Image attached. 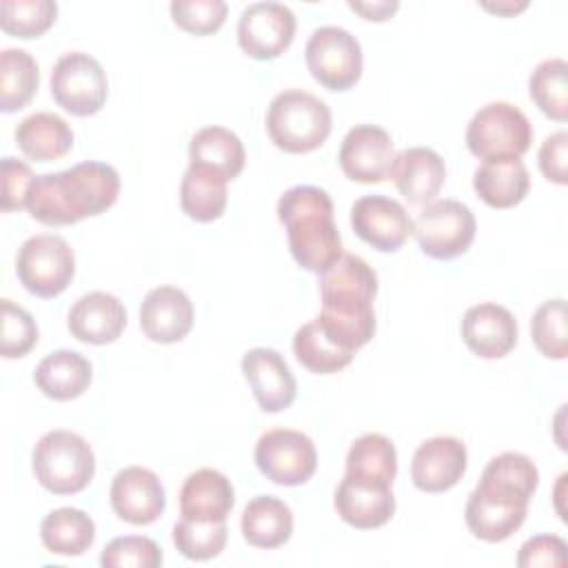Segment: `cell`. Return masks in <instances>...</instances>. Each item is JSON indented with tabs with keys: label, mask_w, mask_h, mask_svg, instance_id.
I'll return each mask as SVG.
<instances>
[{
	"label": "cell",
	"mask_w": 568,
	"mask_h": 568,
	"mask_svg": "<svg viewBox=\"0 0 568 568\" xmlns=\"http://www.w3.org/2000/svg\"><path fill=\"white\" fill-rule=\"evenodd\" d=\"M539 486V470L521 453L493 457L466 501L468 530L488 544L506 541L526 521L528 501Z\"/></svg>",
	"instance_id": "obj_1"
},
{
	"label": "cell",
	"mask_w": 568,
	"mask_h": 568,
	"mask_svg": "<svg viewBox=\"0 0 568 568\" xmlns=\"http://www.w3.org/2000/svg\"><path fill=\"white\" fill-rule=\"evenodd\" d=\"M375 268L364 257L344 253L333 266L320 273L322 311L315 322L342 348L357 353L375 335Z\"/></svg>",
	"instance_id": "obj_2"
},
{
	"label": "cell",
	"mask_w": 568,
	"mask_h": 568,
	"mask_svg": "<svg viewBox=\"0 0 568 568\" xmlns=\"http://www.w3.org/2000/svg\"><path fill=\"white\" fill-rule=\"evenodd\" d=\"M120 193L118 171L98 160L80 162L67 171L38 175L27 211L47 226H69L111 209Z\"/></svg>",
	"instance_id": "obj_3"
},
{
	"label": "cell",
	"mask_w": 568,
	"mask_h": 568,
	"mask_svg": "<svg viewBox=\"0 0 568 568\" xmlns=\"http://www.w3.org/2000/svg\"><path fill=\"white\" fill-rule=\"evenodd\" d=\"M277 220L286 229L288 251L302 268L320 275L344 255L333 200L324 189L291 186L277 200Z\"/></svg>",
	"instance_id": "obj_4"
},
{
	"label": "cell",
	"mask_w": 568,
	"mask_h": 568,
	"mask_svg": "<svg viewBox=\"0 0 568 568\" xmlns=\"http://www.w3.org/2000/svg\"><path fill=\"white\" fill-rule=\"evenodd\" d=\"M333 115L324 100L302 89H284L266 111L271 142L286 153H308L320 149L331 135Z\"/></svg>",
	"instance_id": "obj_5"
},
{
	"label": "cell",
	"mask_w": 568,
	"mask_h": 568,
	"mask_svg": "<svg viewBox=\"0 0 568 568\" xmlns=\"http://www.w3.org/2000/svg\"><path fill=\"white\" fill-rule=\"evenodd\" d=\"M31 466L38 484L49 493L75 495L91 484L95 455L82 435L55 428L44 433L33 446Z\"/></svg>",
	"instance_id": "obj_6"
},
{
	"label": "cell",
	"mask_w": 568,
	"mask_h": 568,
	"mask_svg": "<svg viewBox=\"0 0 568 568\" xmlns=\"http://www.w3.org/2000/svg\"><path fill=\"white\" fill-rule=\"evenodd\" d=\"M532 142V126L521 109L510 102L481 106L466 126V146L479 160L521 158Z\"/></svg>",
	"instance_id": "obj_7"
},
{
	"label": "cell",
	"mask_w": 568,
	"mask_h": 568,
	"mask_svg": "<svg viewBox=\"0 0 568 568\" xmlns=\"http://www.w3.org/2000/svg\"><path fill=\"white\" fill-rule=\"evenodd\" d=\"M16 275L29 293L44 300L58 297L75 275L73 248L53 233L31 235L18 248Z\"/></svg>",
	"instance_id": "obj_8"
},
{
	"label": "cell",
	"mask_w": 568,
	"mask_h": 568,
	"mask_svg": "<svg viewBox=\"0 0 568 568\" xmlns=\"http://www.w3.org/2000/svg\"><path fill=\"white\" fill-rule=\"evenodd\" d=\"M477 222L473 211L457 200H433L413 220V235L424 255L453 260L464 255L475 240Z\"/></svg>",
	"instance_id": "obj_9"
},
{
	"label": "cell",
	"mask_w": 568,
	"mask_h": 568,
	"mask_svg": "<svg viewBox=\"0 0 568 568\" xmlns=\"http://www.w3.org/2000/svg\"><path fill=\"white\" fill-rule=\"evenodd\" d=\"M311 75L331 91H346L362 78V44L342 27H320L311 33L304 49Z\"/></svg>",
	"instance_id": "obj_10"
},
{
	"label": "cell",
	"mask_w": 568,
	"mask_h": 568,
	"mask_svg": "<svg viewBox=\"0 0 568 568\" xmlns=\"http://www.w3.org/2000/svg\"><path fill=\"white\" fill-rule=\"evenodd\" d=\"M51 95L71 115L87 118L104 106L109 80L93 55L71 51L60 55L51 69Z\"/></svg>",
	"instance_id": "obj_11"
},
{
	"label": "cell",
	"mask_w": 568,
	"mask_h": 568,
	"mask_svg": "<svg viewBox=\"0 0 568 568\" xmlns=\"http://www.w3.org/2000/svg\"><path fill=\"white\" fill-rule=\"evenodd\" d=\"M255 466L280 486H302L317 468V450L308 435L293 428H273L255 444Z\"/></svg>",
	"instance_id": "obj_12"
},
{
	"label": "cell",
	"mask_w": 568,
	"mask_h": 568,
	"mask_svg": "<svg viewBox=\"0 0 568 568\" xmlns=\"http://www.w3.org/2000/svg\"><path fill=\"white\" fill-rule=\"evenodd\" d=\"M295 13L282 2H253L237 20L240 49L255 60L280 58L295 38Z\"/></svg>",
	"instance_id": "obj_13"
},
{
	"label": "cell",
	"mask_w": 568,
	"mask_h": 568,
	"mask_svg": "<svg viewBox=\"0 0 568 568\" xmlns=\"http://www.w3.org/2000/svg\"><path fill=\"white\" fill-rule=\"evenodd\" d=\"M355 235L382 253L399 251L413 235V220L406 209L386 195H364L351 206Z\"/></svg>",
	"instance_id": "obj_14"
},
{
	"label": "cell",
	"mask_w": 568,
	"mask_h": 568,
	"mask_svg": "<svg viewBox=\"0 0 568 568\" xmlns=\"http://www.w3.org/2000/svg\"><path fill=\"white\" fill-rule=\"evenodd\" d=\"M337 160L348 180L379 184L390 175L395 160L393 140L388 131L377 124H357L344 135Z\"/></svg>",
	"instance_id": "obj_15"
},
{
	"label": "cell",
	"mask_w": 568,
	"mask_h": 568,
	"mask_svg": "<svg viewBox=\"0 0 568 568\" xmlns=\"http://www.w3.org/2000/svg\"><path fill=\"white\" fill-rule=\"evenodd\" d=\"M113 513L133 526H146L162 517L166 495L160 477L144 466H126L115 473L109 490Z\"/></svg>",
	"instance_id": "obj_16"
},
{
	"label": "cell",
	"mask_w": 568,
	"mask_h": 568,
	"mask_svg": "<svg viewBox=\"0 0 568 568\" xmlns=\"http://www.w3.org/2000/svg\"><path fill=\"white\" fill-rule=\"evenodd\" d=\"M466 466V444L453 435H437L417 446L410 479L424 493H446L464 477Z\"/></svg>",
	"instance_id": "obj_17"
},
{
	"label": "cell",
	"mask_w": 568,
	"mask_h": 568,
	"mask_svg": "<svg viewBox=\"0 0 568 568\" xmlns=\"http://www.w3.org/2000/svg\"><path fill=\"white\" fill-rule=\"evenodd\" d=\"M462 339L477 357L501 359L517 344V320L501 304H475L462 317Z\"/></svg>",
	"instance_id": "obj_18"
},
{
	"label": "cell",
	"mask_w": 568,
	"mask_h": 568,
	"mask_svg": "<svg viewBox=\"0 0 568 568\" xmlns=\"http://www.w3.org/2000/svg\"><path fill=\"white\" fill-rule=\"evenodd\" d=\"M242 373L264 413H280L293 404L297 384L277 351L264 346L246 351L242 357Z\"/></svg>",
	"instance_id": "obj_19"
},
{
	"label": "cell",
	"mask_w": 568,
	"mask_h": 568,
	"mask_svg": "<svg viewBox=\"0 0 568 568\" xmlns=\"http://www.w3.org/2000/svg\"><path fill=\"white\" fill-rule=\"evenodd\" d=\"M193 304L189 295L171 284L151 288L140 304V328L155 344H175L193 326Z\"/></svg>",
	"instance_id": "obj_20"
},
{
	"label": "cell",
	"mask_w": 568,
	"mask_h": 568,
	"mask_svg": "<svg viewBox=\"0 0 568 568\" xmlns=\"http://www.w3.org/2000/svg\"><path fill=\"white\" fill-rule=\"evenodd\" d=\"M67 326L78 342L104 346L122 335L126 326V308L115 295L91 291L75 300Z\"/></svg>",
	"instance_id": "obj_21"
},
{
	"label": "cell",
	"mask_w": 568,
	"mask_h": 568,
	"mask_svg": "<svg viewBox=\"0 0 568 568\" xmlns=\"http://www.w3.org/2000/svg\"><path fill=\"white\" fill-rule=\"evenodd\" d=\"M397 191L417 206L433 202L446 180V164L442 155L428 146H408L395 153L390 175Z\"/></svg>",
	"instance_id": "obj_22"
},
{
	"label": "cell",
	"mask_w": 568,
	"mask_h": 568,
	"mask_svg": "<svg viewBox=\"0 0 568 568\" xmlns=\"http://www.w3.org/2000/svg\"><path fill=\"white\" fill-rule=\"evenodd\" d=\"M233 504V484L215 468L191 473L180 488V515L191 521H226Z\"/></svg>",
	"instance_id": "obj_23"
},
{
	"label": "cell",
	"mask_w": 568,
	"mask_h": 568,
	"mask_svg": "<svg viewBox=\"0 0 568 568\" xmlns=\"http://www.w3.org/2000/svg\"><path fill=\"white\" fill-rule=\"evenodd\" d=\"M395 475L397 450L386 435L366 433L351 444L344 479L368 488H390Z\"/></svg>",
	"instance_id": "obj_24"
},
{
	"label": "cell",
	"mask_w": 568,
	"mask_h": 568,
	"mask_svg": "<svg viewBox=\"0 0 568 568\" xmlns=\"http://www.w3.org/2000/svg\"><path fill=\"white\" fill-rule=\"evenodd\" d=\"M91 377V362L78 351L67 348L49 353L33 371L36 386L42 390V395L55 402H69L80 397L89 388Z\"/></svg>",
	"instance_id": "obj_25"
},
{
	"label": "cell",
	"mask_w": 568,
	"mask_h": 568,
	"mask_svg": "<svg viewBox=\"0 0 568 568\" xmlns=\"http://www.w3.org/2000/svg\"><path fill=\"white\" fill-rule=\"evenodd\" d=\"M473 189L490 209H510L526 197L530 175L521 158L486 160L473 175Z\"/></svg>",
	"instance_id": "obj_26"
},
{
	"label": "cell",
	"mask_w": 568,
	"mask_h": 568,
	"mask_svg": "<svg viewBox=\"0 0 568 568\" xmlns=\"http://www.w3.org/2000/svg\"><path fill=\"white\" fill-rule=\"evenodd\" d=\"M240 528L251 546L280 548L293 535V510L273 495H257L244 506Z\"/></svg>",
	"instance_id": "obj_27"
},
{
	"label": "cell",
	"mask_w": 568,
	"mask_h": 568,
	"mask_svg": "<svg viewBox=\"0 0 568 568\" xmlns=\"http://www.w3.org/2000/svg\"><path fill=\"white\" fill-rule=\"evenodd\" d=\"M335 510L342 521L357 530H373L390 521L395 497L390 488H368L342 479L335 490Z\"/></svg>",
	"instance_id": "obj_28"
},
{
	"label": "cell",
	"mask_w": 568,
	"mask_h": 568,
	"mask_svg": "<svg viewBox=\"0 0 568 568\" xmlns=\"http://www.w3.org/2000/svg\"><path fill=\"white\" fill-rule=\"evenodd\" d=\"M18 149L36 162H51L67 155L73 146L71 126L55 113L38 111L27 115L13 131Z\"/></svg>",
	"instance_id": "obj_29"
},
{
	"label": "cell",
	"mask_w": 568,
	"mask_h": 568,
	"mask_svg": "<svg viewBox=\"0 0 568 568\" xmlns=\"http://www.w3.org/2000/svg\"><path fill=\"white\" fill-rule=\"evenodd\" d=\"M229 178L215 169L191 164L180 182L182 211L195 222H213L222 217L229 200Z\"/></svg>",
	"instance_id": "obj_30"
},
{
	"label": "cell",
	"mask_w": 568,
	"mask_h": 568,
	"mask_svg": "<svg viewBox=\"0 0 568 568\" xmlns=\"http://www.w3.org/2000/svg\"><path fill=\"white\" fill-rule=\"evenodd\" d=\"M40 539H42V546L53 555L78 557L93 546L95 524L84 510L62 506L51 510L42 519Z\"/></svg>",
	"instance_id": "obj_31"
},
{
	"label": "cell",
	"mask_w": 568,
	"mask_h": 568,
	"mask_svg": "<svg viewBox=\"0 0 568 568\" xmlns=\"http://www.w3.org/2000/svg\"><path fill=\"white\" fill-rule=\"evenodd\" d=\"M191 164H202L224 173L229 180H235L246 162L242 140L224 126H204L200 129L189 144Z\"/></svg>",
	"instance_id": "obj_32"
},
{
	"label": "cell",
	"mask_w": 568,
	"mask_h": 568,
	"mask_svg": "<svg viewBox=\"0 0 568 568\" xmlns=\"http://www.w3.org/2000/svg\"><path fill=\"white\" fill-rule=\"evenodd\" d=\"M40 87V67L24 49L0 53V109L13 113L24 109Z\"/></svg>",
	"instance_id": "obj_33"
},
{
	"label": "cell",
	"mask_w": 568,
	"mask_h": 568,
	"mask_svg": "<svg viewBox=\"0 0 568 568\" xmlns=\"http://www.w3.org/2000/svg\"><path fill=\"white\" fill-rule=\"evenodd\" d=\"M293 353L297 362L317 375H331L342 368H346L355 353L342 348L333 337L326 335V331L315 322L302 324L293 335Z\"/></svg>",
	"instance_id": "obj_34"
},
{
	"label": "cell",
	"mask_w": 568,
	"mask_h": 568,
	"mask_svg": "<svg viewBox=\"0 0 568 568\" xmlns=\"http://www.w3.org/2000/svg\"><path fill=\"white\" fill-rule=\"evenodd\" d=\"M528 93L539 111L555 120L568 118V64L561 58H548L535 67L528 80Z\"/></svg>",
	"instance_id": "obj_35"
},
{
	"label": "cell",
	"mask_w": 568,
	"mask_h": 568,
	"mask_svg": "<svg viewBox=\"0 0 568 568\" xmlns=\"http://www.w3.org/2000/svg\"><path fill=\"white\" fill-rule=\"evenodd\" d=\"M58 16V4L51 0H2L0 27L4 33L22 40L42 36Z\"/></svg>",
	"instance_id": "obj_36"
},
{
	"label": "cell",
	"mask_w": 568,
	"mask_h": 568,
	"mask_svg": "<svg viewBox=\"0 0 568 568\" xmlns=\"http://www.w3.org/2000/svg\"><path fill=\"white\" fill-rule=\"evenodd\" d=\"M229 539L226 521H191L180 517L173 526V544L186 559L206 561L217 557Z\"/></svg>",
	"instance_id": "obj_37"
},
{
	"label": "cell",
	"mask_w": 568,
	"mask_h": 568,
	"mask_svg": "<svg viewBox=\"0 0 568 568\" xmlns=\"http://www.w3.org/2000/svg\"><path fill=\"white\" fill-rule=\"evenodd\" d=\"M530 337L544 357L566 359L568 355L566 300L555 297L537 306L530 320Z\"/></svg>",
	"instance_id": "obj_38"
},
{
	"label": "cell",
	"mask_w": 568,
	"mask_h": 568,
	"mask_svg": "<svg viewBox=\"0 0 568 568\" xmlns=\"http://www.w3.org/2000/svg\"><path fill=\"white\" fill-rule=\"evenodd\" d=\"M162 561V548L151 537L142 535L115 537L100 555V564L104 568H158Z\"/></svg>",
	"instance_id": "obj_39"
},
{
	"label": "cell",
	"mask_w": 568,
	"mask_h": 568,
	"mask_svg": "<svg viewBox=\"0 0 568 568\" xmlns=\"http://www.w3.org/2000/svg\"><path fill=\"white\" fill-rule=\"evenodd\" d=\"M2 313V337L0 353L7 359L24 357L38 344V324L29 311L13 304L11 300H0Z\"/></svg>",
	"instance_id": "obj_40"
},
{
	"label": "cell",
	"mask_w": 568,
	"mask_h": 568,
	"mask_svg": "<svg viewBox=\"0 0 568 568\" xmlns=\"http://www.w3.org/2000/svg\"><path fill=\"white\" fill-rule=\"evenodd\" d=\"M169 9L173 22L193 36L215 33L229 13L226 2L222 0H173Z\"/></svg>",
	"instance_id": "obj_41"
},
{
	"label": "cell",
	"mask_w": 568,
	"mask_h": 568,
	"mask_svg": "<svg viewBox=\"0 0 568 568\" xmlns=\"http://www.w3.org/2000/svg\"><path fill=\"white\" fill-rule=\"evenodd\" d=\"M38 175L24 164L22 160H16L11 155L2 158V211H16L27 209V200L31 193V186Z\"/></svg>",
	"instance_id": "obj_42"
},
{
	"label": "cell",
	"mask_w": 568,
	"mask_h": 568,
	"mask_svg": "<svg viewBox=\"0 0 568 568\" xmlns=\"http://www.w3.org/2000/svg\"><path fill=\"white\" fill-rule=\"evenodd\" d=\"M566 541L557 535H535L519 548L517 566L519 568H561L566 566Z\"/></svg>",
	"instance_id": "obj_43"
},
{
	"label": "cell",
	"mask_w": 568,
	"mask_h": 568,
	"mask_svg": "<svg viewBox=\"0 0 568 568\" xmlns=\"http://www.w3.org/2000/svg\"><path fill=\"white\" fill-rule=\"evenodd\" d=\"M539 171L548 182H568V133L555 131L539 146Z\"/></svg>",
	"instance_id": "obj_44"
},
{
	"label": "cell",
	"mask_w": 568,
	"mask_h": 568,
	"mask_svg": "<svg viewBox=\"0 0 568 568\" xmlns=\"http://www.w3.org/2000/svg\"><path fill=\"white\" fill-rule=\"evenodd\" d=\"M348 7H351L355 13H359L364 20L382 22V20H388V18L397 11L399 2H397V0H379V2H353V0H351Z\"/></svg>",
	"instance_id": "obj_45"
},
{
	"label": "cell",
	"mask_w": 568,
	"mask_h": 568,
	"mask_svg": "<svg viewBox=\"0 0 568 568\" xmlns=\"http://www.w3.org/2000/svg\"><path fill=\"white\" fill-rule=\"evenodd\" d=\"M481 7H484V9H488V11H493V13H499V16H513V13L521 11V9H526V7H528V2H519V4H515V2H497V4H488V2H484Z\"/></svg>",
	"instance_id": "obj_46"
}]
</instances>
